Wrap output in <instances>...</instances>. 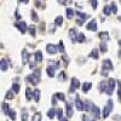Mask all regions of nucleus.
<instances>
[{
    "instance_id": "nucleus-28",
    "label": "nucleus",
    "mask_w": 121,
    "mask_h": 121,
    "mask_svg": "<svg viewBox=\"0 0 121 121\" xmlns=\"http://www.w3.org/2000/svg\"><path fill=\"white\" fill-rule=\"evenodd\" d=\"M12 91H13L16 95L19 92V84H18V81H15V82L12 84Z\"/></svg>"
},
{
    "instance_id": "nucleus-22",
    "label": "nucleus",
    "mask_w": 121,
    "mask_h": 121,
    "mask_svg": "<svg viewBox=\"0 0 121 121\" xmlns=\"http://www.w3.org/2000/svg\"><path fill=\"white\" fill-rule=\"evenodd\" d=\"M7 62H6V59L5 58H1V63H0V68H1L3 72H5V70H7Z\"/></svg>"
},
{
    "instance_id": "nucleus-36",
    "label": "nucleus",
    "mask_w": 121,
    "mask_h": 121,
    "mask_svg": "<svg viewBox=\"0 0 121 121\" xmlns=\"http://www.w3.org/2000/svg\"><path fill=\"white\" fill-rule=\"evenodd\" d=\"M13 96H15V92L11 90V91H7L6 92V95H5V97L7 98V99H12L13 98Z\"/></svg>"
},
{
    "instance_id": "nucleus-14",
    "label": "nucleus",
    "mask_w": 121,
    "mask_h": 121,
    "mask_svg": "<svg viewBox=\"0 0 121 121\" xmlns=\"http://www.w3.org/2000/svg\"><path fill=\"white\" fill-rule=\"evenodd\" d=\"M36 58H35V56L34 57H30V59H29V62H28V64H29V68L30 69H34L35 68V64H36Z\"/></svg>"
},
{
    "instance_id": "nucleus-53",
    "label": "nucleus",
    "mask_w": 121,
    "mask_h": 121,
    "mask_svg": "<svg viewBox=\"0 0 121 121\" xmlns=\"http://www.w3.org/2000/svg\"><path fill=\"white\" fill-rule=\"evenodd\" d=\"M119 45H120V46H121V39H120V40H119Z\"/></svg>"
},
{
    "instance_id": "nucleus-34",
    "label": "nucleus",
    "mask_w": 121,
    "mask_h": 121,
    "mask_svg": "<svg viewBox=\"0 0 121 121\" xmlns=\"http://www.w3.org/2000/svg\"><path fill=\"white\" fill-rule=\"evenodd\" d=\"M3 112H4V114H9V112H10V105L9 104H6V103H3Z\"/></svg>"
},
{
    "instance_id": "nucleus-33",
    "label": "nucleus",
    "mask_w": 121,
    "mask_h": 121,
    "mask_svg": "<svg viewBox=\"0 0 121 121\" xmlns=\"http://www.w3.org/2000/svg\"><path fill=\"white\" fill-rule=\"evenodd\" d=\"M33 95H34V93H32L30 88H27V90H26V97H27V100H30V99H32Z\"/></svg>"
},
{
    "instance_id": "nucleus-39",
    "label": "nucleus",
    "mask_w": 121,
    "mask_h": 121,
    "mask_svg": "<svg viewBox=\"0 0 121 121\" xmlns=\"http://www.w3.org/2000/svg\"><path fill=\"white\" fill-rule=\"evenodd\" d=\"M110 9H112V12H113L114 15H116L117 7H116V4H115V3H112V4H110Z\"/></svg>"
},
{
    "instance_id": "nucleus-25",
    "label": "nucleus",
    "mask_w": 121,
    "mask_h": 121,
    "mask_svg": "<svg viewBox=\"0 0 121 121\" xmlns=\"http://www.w3.org/2000/svg\"><path fill=\"white\" fill-rule=\"evenodd\" d=\"M22 121H28V112H27V109L26 108H22Z\"/></svg>"
},
{
    "instance_id": "nucleus-37",
    "label": "nucleus",
    "mask_w": 121,
    "mask_h": 121,
    "mask_svg": "<svg viewBox=\"0 0 121 121\" xmlns=\"http://www.w3.org/2000/svg\"><path fill=\"white\" fill-rule=\"evenodd\" d=\"M103 13L107 15V16H109L110 13H112V9H110V6H104V9H103Z\"/></svg>"
},
{
    "instance_id": "nucleus-46",
    "label": "nucleus",
    "mask_w": 121,
    "mask_h": 121,
    "mask_svg": "<svg viewBox=\"0 0 121 121\" xmlns=\"http://www.w3.org/2000/svg\"><path fill=\"white\" fill-rule=\"evenodd\" d=\"M58 47H59V52H62V53H64V45H63V41H59V45H58Z\"/></svg>"
},
{
    "instance_id": "nucleus-55",
    "label": "nucleus",
    "mask_w": 121,
    "mask_h": 121,
    "mask_svg": "<svg viewBox=\"0 0 121 121\" xmlns=\"http://www.w3.org/2000/svg\"><path fill=\"white\" fill-rule=\"evenodd\" d=\"M92 121H96V120H92Z\"/></svg>"
},
{
    "instance_id": "nucleus-45",
    "label": "nucleus",
    "mask_w": 121,
    "mask_h": 121,
    "mask_svg": "<svg viewBox=\"0 0 121 121\" xmlns=\"http://www.w3.org/2000/svg\"><path fill=\"white\" fill-rule=\"evenodd\" d=\"M57 117H58V120L63 119V110L62 109H58L57 110Z\"/></svg>"
},
{
    "instance_id": "nucleus-6",
    "label": "nucleus",
    "mask_w": 121,
    "mask_h": 121,
    "mask_svg": "<svg viewBox=\"0 0 121 121\" xmlns=\"http://www.w3.org/2000/svg\"><path fill=\"white\" fill-rule=\"evenodd\" d=\"M46 51L48 53H51V55H55V53H57L59 51V47L53 45V44H47L46 45Z\"/></svg>"
},
{
    "instance_id": "nucleus-27",
    "label": "nucleus",
    "mask_w": 121,
    "mask_h": 121,
    "mask_svg": "<svg viewBox=\"0 0 121 121\" xmlns=\"http://www.w3.org/2000/svg\"><path fill=\"white\" fill-rule=\"evenodd\" d=\"M55 24H56V26H58V27L62 26V24H63V17H62V16L56 17V19H55Z\"/></svg>"
},
{
    "instance_id": "nucleus-48",
    "label": "nucleus",
    "mask_w": 121,
    "mask_h": 121,
    "mask_svg": "<svg viewBox=\"0 0 121 121\" xmlns=\"http://www.w3.org/2000/svg\"><path fill=\"white\" fill-rule=\"evenodd\" d=\"M91 5H92L93 10H96L97 9V0H91Z\"/></svg>"
},
{
    "instance_id": "nucleus-18",
    "label": "nucleus",
    "mask_w": 121,
    "mask_h": 121,
    "mask_svg": "<svg viewBox=\"0 0 121 121\" xmlns=\"http://www.w3.org/2000/svg\"><path fill=\"white\" fill-rule=\"evenodd\" d=\"M55 68H52V67H47L46 68V73H47V75L50 76V78H53L55 76Z\"/></svg>"
},
{
    "instance_id": "nucleus-56",
    "label": "nucleus",
    "mask_w": 121,
    "mask_h": 121,
    "mask_svg": "<svg viewBox=\"0 0 121 121\" xmlns=\"http://www.w3.org/2000/svg\"><path fill=\"white\" fill-rule=\"evenodd\" d=\"M120 1H121V0H120Z\"/></svg>"
},
{
    "instance_id": "nucleus-49",
    "label": "nucleus",
    "mask_w": 121,
    "mask_h": 121,
    "mask_svg": "<svg viewBox=\"0 0 121 121\" xmlns=\"http://www.w3.org/2000/svg\"><path fill=\"white\" fill-rule=\"evenodd\" d=\"M81 120H82V121H88V119H87V115H82Z\"/></svg>"
},
{
    "instance_id": "nucleus-41",
    "label": "nucleus",
    "mask_w": 121,
    "mask_h": 121,
    "mask_svg": "<svg viewBox=\"0 0 121 121\" xmlns=\"http://www.w3.org/2000/svg\"><path fill=\"white\" fill-rule=\"evenodd\" d=\"M100 51H102L103 53H105V52L108 51V48H107V44H105V43H102V44H100Z\"/></svg>"
},
{
    "instance_id": "nucleus-7",
    "label": "nucleus",
    "mask_w": 121,
    "mask_h": 121,
    "mask_svg": "<svg viewBox=\"0 0 121 121\" xmlns=\"http://www.w3.org/2000/svg\"><path fill=\"white\" fill-rule=\"evenodd\" d=\"M75 107H76L78 110H80V112H81V110H85V103L80 99L79 96L75 97Z\"/></svg>"
},
{
    "instance_id": "nucleus-1",
    "label": "nucleus",
    "mask_w": 121,
    "mask_h": 121,
    "mask_svg": "<svg viewBox=\"0 0 121 121\" xmlns=\"http://www.w3.org/2000/svg\"><path fill=\"white\" fill-rule=\"evenodd\" d=\"M26 81L30 82L33 86H36L40 82V69H35L33 74H30L26 78Z\"/></svg>"
},
{
    "instance_id": "nucleus-51",
    "label": "nucleus",
    "mask_w": 121,
    "mask_h": 121,
    "mask_svg": "<svg viewBox=\"0 0 121 121\" xmlns=\"http://www.w3.org/2000/svg\"><path fill=\"white\" fill-rule=\"evenodd\" d=\"M59 121H68V120H67V119H64V117H63V119H60V120H59Z\"/></svg>"
},
{
    "instance_id": "nucleus-4",
    "label": "nucleus",
    "mask_w": 121,
    "mask_h": 121,
    "mask_svg": "<svg viewBox=\"0 0 121 121\" xmlns=\"http://www.w3.org/2000/svg\"><path fill=\"white\" fill-rule=\"evenodd\" d=\"M115 85H116L115 79L110 78L108 80V87H107V91H105V93L108 96H113V92H114V90H115Z\"/></svg>"
},
{
    "instance_id": "nucleus-50",
    "label": "nucleus",
    "mask_w": 121,
    "mask_h": 121,
    "mask_svg": "<svg viewBox=\"0 0 121 121\" xmlns=\"http://www.w3.org/2000/svg\"><path fill=\"white\" fill-rule=\"evenodd\" d=\"M19 3H23V4H28L29 3V0H18Z\"/></svg>"
},
{
    "instance_id": "nucleus-54",
    "label": "nucleus",
    "mask_w": 121,
    "mask_h": 121,
    "mask_svg": "<svg viewBox=\"0 0 121 121\" xmlns=\"http://www.w3.org/2000/svg\"><path fill=\"white\" fill-rule=\"evenodd\" d=\"M119 21H120V22H121V17H119Z\"/></svg>"
},
{
    "instance_id": "nucleus-35",
    "label": "nucleus",
    "mask_w": 121,
    "mask_h": 121,
    "mask_svg": "<svg viewBox=\"0 0 121 121\" xmlns=\"http://www.w3.org/2000/svg\"><path fill=\"white\" fill-rule=\"evenodd\" d=\"M55 96H56L59 100H63V102L65 100V95H64V93H62V92H58V93H56Z\"/></svg>"
},
{
    "instance_id": "nucleus-10",
    "label": "nucleus",
    "mask_w": 121,
    "mask_h": 121,
    "mask_svg": "<svg viewBox=\"0 0 121 121\" xmlns=\"http://www.w3.org/2000/svg\"><path fill=\"white\" fill-rule=\"evenodd\" d=\"M68 34H69V38H70V40H72V43H76V36H78L76 35V30L74 28H70Z\"/></svg>"
},
{
    "instance_id": "nucleus-5",
    "label": "nucleus",
    "mask_w": 121,
    "mask_h": 121,
    "mask_svg": "<svg viewBox=\"0 0 121 121\" xmlns=\"http://www.w3.org/2000/svg\"><path fill=\"white\" fill-rule=\"evenodd\" d=\"M15 27L18 28L19 32H21L22 34H24L27 30L29 29V27L27 26V23H26V22H22V21H21V22H16V23H15Z\"/></svg>"
},
{
    "instance_id": "nucleus-8",
    "label": "nucleus",
    "mask_w": 121,
    "mask_h": 121,
    "mask_svg": "<svg viewBox=\"0 0 121 121\" xmlns=\"http://www.w3.org/2000/svg\"><path fill=\"white\" fill-rule=\"evenodd\" d=\"M80 87V82L76 78H72V86H70V93H73L76 88Z\"/></svg>"
},
{
    "instance_id": "nucleus-40",
    "label": "nucleus",
    "mask_w": 121,
    "mask_h": 121,
    "mask_svg": "<svg viewBox=\"0 0 121 121\" xmlns=\"http://www.w3.org/2000/svg\"><path fill=\"white\" fill-rule=\"evenodd\" d=\"M75 13L79 16V18H81V19H86L87 18V15L86 13H82V12H80V11H76Z\"/></svg>"
},
{
    "instance_id": "nucleus-9",
    "label": "nucleus",
    "mask_w": 121,
    "mask_h": 121,
    "mask_svg": "<svg viewBox=\"0 0 121 121\" xmlns=\"http://www.w3.org/2000/svg\"><path fill=\"white\" fill-rule=\"evenodd\" d=\"M86 29L91 30V32H96V30H97V22H96V19H92V21L86 26Z\"/></svg>"
},
{
    "instance_id": "nucleus-12",
    "label": "nucleus",
    "mask_w": 121,
    "mask_h": 121,
    "mask_svg": "<svg viewBox=\"0 0 121 121\" xmlns=\"http://www.w3.org/2000/svg\"><path fill=\"white\" fill-rule=\"evenodd\" d=\"M29 59H30V55H29V52L27 51V50H23V51H22V63H23V64L28 63V62H29Z\"/></svg>"
},
{
    "instance_id": "nucleus-15",
    "label": "nucleus",
    "mask_w": 121,
    "mask_h": 121,
    "mask_svg": "<svg viewBox=\"0 0 121 121\" xmlns=\"http://www.w3.org/2000/svg\"><path fill=\"white\" fill-rule=\"evenodd\" d=\"M88 57H90V58H93V59H98V58H99V57H98V50H97V48H93L92 51L90 52Z\"/></svg>"
},
{
    "instance_id": "nucleus-29",
    "label": "nucleus",
    "mask_w": 121,
    "mask_h": 121,
    "mask_svg": "<svg viewBox=\"0 0 121 121\" xmlns=\"http://www.w3.org/2000/svg\"><path fill=\"white\" fill-rule=\"evenodd\" d=\"M34 56H35V58H36L38 62H41V60H43V52H41V51H36V52L34 53Z\"/></svg>"
},
{
    "instance_id": "nucleus-44",
    "label": "nucleus",
    "mask_w": 121,
    "mask_h": 121,
    "mask_svg": "<svg viewBox=\"0 0 121 121\" xmlns=\"http://www.w3.org/2000/svg\"><path fill=\"white\" fill-rule=\"evenodd\" d=\"M62 62H63L64 67H67V65H68V62H69V59H68V57H67V56H64V53H63V56H62Z\"/></svg>"
},
{
    "instance_id": "nucleus-43",
    "label": "nucleus",
    "mask_w": 121,
    "mask_h": 121,
    "mask_svg": "<svg viewBox=\"0 0 121 121\" xmlns=\"http://www.w3.org/2000/svg\"><path fill=\"white\" fill-rule=\"evenodd\" d=\"M32 19L34 22H38V15L35 12V10H32Z\"/></svg>"
},
{
    "instance_id": "nucleus-26",
    "label": "nucleus",
    "mask_w": 121,
    "mask_h": 121,
    "mask_svg": "<svg viewBox=\"0 0 121 121\" xmlns=\"http://www.w3.org/2000/svg\"><path fill=\"white\" fill-rule=\"evenodd\" d=\"M73 16H74V10L70 9V7H68V9H67V18H68V19H72Z\"/></svg>"
},
{
    "instance_id": "nucleus-31",
    "label": "nucleus",
    "mask_w": 121,
    "mask_h": 121,
    "mask_svg": "<svg viewBox=\"0 0 121 121\" xmlns=\"http://www.w3.org/2000/svg\"><path fill=\"white\" fill-rule=\"evenodd\" d=\"M58 80H59V81H65V80H67V74L64 72H60L58 74Z\"/></svg>"
},
{
    "instance_id": "nucleus-42",
    "label": "nucleus",
    "mask_w": 121,
    "mask_h": 121,
    "mask_svg": "<svg viewBox=\"0 0 121 121\" xmlns=\"http://www.w3.org/2000/svg\"><path fill=\"white\" fill-rule=\"evenodd\" d=\"M35 6H36V7H40V9H44L43 0H35Z\"/></svg>"
},
{
    "instance_id": "nucleus-23",
    "label": "nucleus",
    "mask_w": 121,
    "mask_h": 121,
    "mask_svg": "<svg viewBox=\"0 0 121 121\" xmlns=\"http://www.w3.org/2000/svg\"><path fill=\"white\" fill-rule=\"evenodd\" d=\"M33 93H34V95H33V98L35 99V102L38 103L39 100H40V90H38V88L34 90V92H33Z\"/></svg>"
},
{
    "instance_id": "nucleus-3",
    "label": "nucleus",
    "mask_w": 121,
    "mask_h": 121,
    "mask_svg": "<svg viewBox=\"0 0 121 121\" xmlns=\"http://www.w3.org/2000/svg\"><path fill=\"white\" fill-rule=\"evenodd\" d=\"M113 108H114V102H113V99H108L107 105H105L104 109H103V117H104V119H107V117L109 116V114H110V112L113 110Z\"/></svg>"
},
{
    "instance_id": "nucleus-32",
    "label": "nucleus",
    "mask_w": 121,
    "mask_h": 121,
    "mask_svg": "<svg viewBox=\"0 0 121 121\" xmlns=\"http://www.w3.org/2000/svg\"><path fill=\"white\" fill-rule=\"evenodd\" d=\"M35 29H36V28H35L34 26H30L29 29H28V30H29V33H30V35H32L33 38H35V35H36V30H35Z\"/></svg>"
},
{
    "instance_id": "nucleus-16",
    "label": "nucleus",
    "mask_w": 121,
    "mask_h": 121,
    "mask_svg": "<svg viewBox=\"0 0 121 121\" xmlns=\"http://www.w3.org/2000/svg\"><path fill=\"white\" fill-rule=\"evenodd\" d=\"M56 114H57V110L55 109V108H51L47 112V116H48V119H53L55 116H56Z\"/></svg>"
},
{
    "instance_id": "nucleus-38",
    "label": "nucleus",
    "mask_w": 121,
    "mask_h": 121,
    "mask_svg": "<svg viewBox=\"0 0 121 121\" xmlns=\"http://www.w3.org/2000/svg\"><path fill=\"white\" fill-rule=\"evenodd\" d=\"M32 121H41V114H40V113H35L33 115V120Z\"/></svg>"
},
{
    "instance_id": "nucleus-11",
    "label": "nucleus",
    "mask_w": 121,
    "mask_h": 121,
    "mask_svg": "<svg viewBox=\"0 0 121 121\" xmlns=\"http://www.w3.org/2000/svg\"><path fill=\"white\" fill-rule=\"evenodd\" d=\"M91 112H92V115H93L95 119H99V117H100V110H99V108H98L97 105L93 104L92 109H91Z\"/></svg>"
},
{
    "instance_id": "nucleus-19",
    "label": "nucleus",
    "mask_w": 121,
    "mask_h": 121,
    "mask_svg": "<svg viewBox=\"0 0 121 121\" xmlns=\"http://www.w3.org/2000/svg\"><path fill=\"white\" fill-rule=\"evenodd\" d=\"M16 110L15 109H10V112H9V114H7V116H10V119H11L12 121H16Z\"/></svg>"
},
{
    "instance_id": "nucleus-47",
    "label": "nucleus",
    "mask_w": 121,
    "mask_h": 121,
    "mask_svg": "<svg viewBox=\"0 0 121 121\" xmlns=\"http://www.w3.org/2000/svg\"><path fill=\"white\" fill-rule=\"evenodd\" d=\"M119 84V91H117V95H119V100H120V103H121V81H117Z\"/></svg>"
},
{
    "instance_id": "nucleus-17",
    "label": "nucleus",
    "mask_w": 121,
    "mask_h": 121,
    "mask_svg": "<svg viewBox=\"0 0 121 121\" xmlns=\"http://www.w3.org/2000/svg\"><path fill=\"white\" fill-rule=\"evenodd\" d=\"M107 87H108V82L100 81V84H99V92H105V91H107Z\"/></svg>"
},
{
    "instance_id": "nucleus-24",
    "label": "nucleus",
    "mask_w": 121,
    "mask_h": 121,
    "mask_svg": "<svg viewBox=\"0 0 121 121\" xmlns=\"http://www.w3.org/2000/svg\"><path fill=\"white\" fill-rule=\"evenodd\" d=\"M67 116L68 117L73 116V107H72V104H67Z\"/></svg>"
},
{
    "instance_id": "nucleus-52",
    "label": "nucleus",
    "mask_w": 121,
    "mask_h": 121,
    "mask_svg": "<svg viewBox=\"0 0 121 121\" xmlns=\"http://www.w3.org/2000/svg\"><path fill=\"white\" fill-rule=\"evenodd\" d=\"M119 57H121V48H120V51H119Z\"/></svg>"
},
{
    "instance_id": "nucleus-21",
    "label": "nucleus",
    "mask_w": 121,
    "mask_h": 121,
    "mask_svg": "<svg viewBox=\"0 0 121 121\" xmlns=\"http://www.w3.org/2000/svg\"><path fill=\"white\" fill-rule=\"evenodd\" d=\"M85 39H86V36L84 35V33H79L78 36H76V41L80 43V44H82V43L85 41Z\"/></svg>"
},
{
    "instance_id": "nucleus-2",
    "label": "nucleus",
    "mask_w": 121,
    "mask_h": 121,
    "mask_svg": "<svg viewBox=\"0 0 121 121\" xmlns=\"http://www.w3.org/2000/svg\"><path fill=\"white\" fill-rule=\"evenodd\" d=\"M113 68H114V65H113L112 60L110 59H104L103 63H102V75L107 76L110 70H113Z\"/></svg>"
},
{
    "instance_id": "nucleus-13",
    "label": "nucleus",
    "mask_w": 121,
    "mask_h": 121,
    "mask_svg": "<svg viewBox=\"0 0 121 121\" xmlns=\"http://www.w3.org/2000/svg\"><path fill=\"white\" fill-rule=\"evenodd\" d=\"M91 87H92V84H91V82H84L81 90H82V92L86 93V92H88V91L91 90Z\"/></svg>"
},
{
    "instance_id": "nucleus-20",
    "label": "nucleus",
    "mask_w": 121,
    "mask_h": 121,
    "mask_svg": "<svg viewBox=\"0 0 121 121\" xmlns=\"http://www.w3.org/2000/svg\"><path fill=\"white\" fill-rule=\"evenodd\" d=\"M99 38L102 39V40H104V41H107V40H109V33L108 32H100L99 33Z\"/></svg>"
},
{
    "instance_id": "nucleus-30",
    "label": "nucleus",
    "mask_w": 121,
    "mask_h": 121,
    "mask_svg": "<svg viewBox=\"0 0 121 121\" xmlns=\"http://www.w3.org/2000/svg\"><path fill=\"white\" fill-rule=\"evenodd\" d=\"M48 64H50V67H52L55 69L59 68V62H56V60H48Z\"/></svg>"
}]
</instances>
